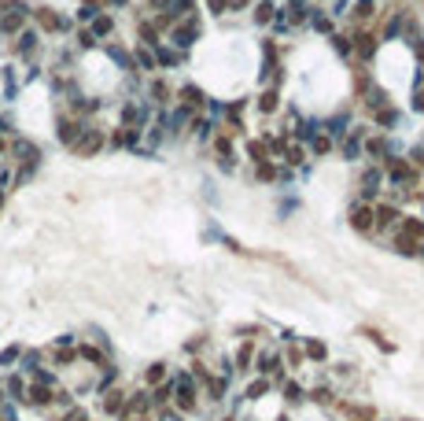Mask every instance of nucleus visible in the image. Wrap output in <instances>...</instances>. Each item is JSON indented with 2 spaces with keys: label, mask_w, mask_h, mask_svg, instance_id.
<instances>
[{
  "label": "nucleus",
  "mask_w": 424,
  "mask_h": 421,
  "mask_svg": "<svg viewBox=\"0 0 424 421\" xmlns=\"http://www.w3.org/2000/svg\"><path fill=\"white\" fill-rule=\"evenodd\" d=\"M269 392H273V381H269V377H258V381H251L248 388H243V399L258 403V399H266Z\"/></svg>",
  "instance_id": "f257e3e1"
},
{
  "label": "nucleus",
  "mask_w": 424,
  "mask_h": 421,
  "mask_svg": "<svg viewBox=\"0 0 424 421\" xmlns=\"http://www.w3.org/2000/svg\"><path fill=\"white\" fill-rule=\"evenodd\" d=\"M281 396H284L288 403H303V399H306V392H303L299 381H281Z\"/></svg>",
  "instance_id": "f03ea898"
},
{
  "label": "nucleus",
  "mask_w": 424,
  "mask_h": 421,
  "mask_svg": "<svg viewBox=\"0 0 424 421\" xmlns=\"http://www.w3.org/2000/svg\"><path fill=\"white\" fill-rule=\"evenodd\" d=\"M306 355H310L314 362H325V359H329V348H325L321 340H306Z\"/></svg>",
  "instance_id": "7ed1b4c3"
},
{
  "label": "nucleus",
  "mask_w": 424,
  "mask_h": 421,
  "mask_svg": "<svg viewBox=\"0 0 424 421\" xmlns=\"http://www.w3.org/2000/svg\"><path fill=\"white\" fill-rule=\"evenodd\" d=\"M310 399H314V403H321V407H325V403H332L336 399V392H332V388L329 384H321V388H310V392H306Z\"/></svg>",
  "instance_id": "20e7f679"
},
{
  "label": "nucleus",
  "mask_w": 424,
  "mask_h": 421,
  "mask_svg": "<svg viewBox=\"0 0 424 421\" xmlns=\"http://www.w3.org/2000/svg\"><path fill=\"white\" fill-rule=\"evenodd\" d=\"M170 377V369H166V362H152V369H148V384H162Z\"/></svg>",
  "instance_id": "39448f33"
},
{
  "label": "nucleus",
  "mask_w": 424,
  "mask_h": 421,
  "mask_svg": "<svg viewBox=\"0 0 424 421\" xmlns=\"http://www.w3.org/2000/svg\"><path fill=\"white\" fill-rule=\"evenodd\" d=\"M218 421H236V417H233V414H225V417H218Z\"/></svg>",
  "instance_id": "423d86ee"
},
{
  "label": "nucleus",
  "mask_w": 424,
  "mask_h": 421,
  "mask_svg": "<svg viewBox=\"0 0 424 421\" xmlns=\"http://www.w3.org/2000/svg\"><path fill=\"white\" fill-rule=\"evenodd\" d=\"M273 421H288V414H281V417H273Z\"/></svg>",
  "instance_id": "0eeeda50"
}]
</instances>
